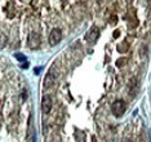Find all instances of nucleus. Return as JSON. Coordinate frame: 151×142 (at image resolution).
Returning <instances> with one entry per match:
<instances>
[{
  "label": "nucleus",
  "instance_id": "nucleus-1",
  "mask_svg": "<svg viewBox=\"0 0 151 142\" xmlns=\"http://www.w3.org/2000/svg\"><path fill=\"white\" fill-rule=\"evenodd\" d=\"M125 110H127V105H125V102L123 101V99H118V101H115L114 103L111 105V111L112 114H114L115 116H122L123 114L125 112Z\"/></svg>",
  "mask_w": 151,
  "mask_h": 142
},
{
  "label": "nucleus",
  "instance_id": "nucleus-12",
  "mask_svg": "<svg viewBox=\"0 0 151 142\" xmlns=\"http://www.w3.org/2000/svg\"><path fill=\"white\" fill-rule=\"evenodd\" d=\"M17 58H18V60H25V57H23L22 54H17Z\"/></svg>",
  "mask_w": 151,
  "mask_h": 142
},
{
  "label": "nucleus",
  "instance_id": "nucleus-13",
  "mask_svg": "<svg viewBox=\"0 0 151 142\" xmlns=\"http://www.w3.org/2000/svg\"><path fill=\"white\" fill-rule=\"evenodd\" d=\"M125 1H127V3H128V4H130V3H132V1H133V0H125Z\"/></svg>",
  "mask_w": 151,
  "mask_h": 142
},
{
  "label": "nucleus",
  "instance_id": "nucleus-9",
  "mask_svg": "<svg viewBox=\"0 0 151 142\" xmlns=\"http://www.w3.org/2000/svg\"><path fill=\"white\" fill-rule=\"evenodd\" d=\"M75 138H76L78 142H85V136L81 130H76L75 132Z\"/></svg>",
  "mask_w": 151,
  "mask_h": 142
},
{
  "label": "nucleus",
  "instance_id": "nucleus-7",
  "mask_svg": "<svg viewBox=\"0 0 151 142\" xmlns=\"http://www.w3.org/2000/svg\"><path fill=\"white\" fill-rule=\"evenodd\" d=\"M137 88H138V81H137V79L136 78H130L129 81H128V91H129L130 94L134 96L136 92H137Z\"/></svg>",
  "mask_w": 151,
  "mask_h": 142
},
{
  "label": "nucleus",
  "instance_id": "nucleus-11",
  "mask_svg": "<svg viewBox=\"0 0 151 142\" xmlns=\"http://www.w3.org/2000/svg\"><path fill=\"white\" fill-rule=\"evenodd\" d=\"M120 35V31L119 30H116V31H114V37H118Z\"/></svg>",
  "mask_w": 151,
  "mask_h": 142
},
{
  "label": "nucleus",
  "instance_id": "nucleus-2",
  "mask_svg": "<svg viewBox=\"0 0 151 142\" xmlns=\"http://www.w3.org/2000/svg\"><path fill=\"white\" fill-rule=\"evenodd\" d=\"M57 78H58V72H57V70L54 71V67H53V68H50V70L48 71V74L45 75V78H44V81H43L44 88H50V86H52L54 83H56Z\"/></svg>",
  "mask_w": 151,
  "mask_h": 142
},
{
  "label": "nucleus",
  "instance_id": "nucleus-3",
  "mask_svg": "<svg viewBox=\"0 0 151 142\" xmlns=\"http://www.w3.org/2000/svg\"><path fill=\"white\" fill-rule=\"evenodd\" d=\"M27 45L30 49H36L40 45V35L37 32H30L27 37Z\"/></svg>",
  "mask_w": 151,
  "mask_h": 142
},
{
  "label": "nucleus",
  "instance_id": "nucleus-8",
  "mask_svg": "<svg viewBox=\"0 0 151 142\" xmlns=\"http://www.w3.org/2000/svg\"><path fill=\"white\" fill-rule=\"evenodd\" d=\"M6 41H8V37H6L5 34L0 32V49H3L6 45Z\"/></svg>",
  "mask_w": 151,
  "mask_h": 142
},
{
  "label": "nucleus",
  "instance_id": "nucleus-14",
  "mask_svg": "<svg viewBox=\"0 0 151 142\" xmlns=\"http://www.w3.org/2000/svg\"><path fill=\"white\" fill-rule=\"evenodd\" d=\"M128 142H132V141H128Z\"/></svg>",
  "mask_w": 151,
  "mask_h": 142
},
{
  "label": "nucleus",
  "instance_id": "nucleus-5",
  "mask_svg": "<svg viewBox=\"0 0 151 142\" xmlns=\"http://www.w3.org/2000/svg\"><path fill=\"white\" fill-rule=\"evenodd\" d=\"M62 40V31L60 29H53L49 34V43L50 45H57Z\"/></svg>",
  "mask_w": 151,
  "mask_h": 142
},
{
  "label": "nucleus",
  "instance_id": "nucleus-4",
  "mask_svg": "<svg viewBox=\"0 0 151 142\" xmlns=\"http://www.w3.org/2000/svg\"><path fill=\"white\" fill-rule=\"evenodd\" d=\"M98 36H99V29L97 26H93L89 29V31L87 34H85V40H87L89 44H94L96 41H97Z\"/></svg>",
  "mask_w": 151,
  "mask_h": 142
},
{
  "label": "nucleus",
  "instance_id": "nucleus-6",
  "mask_svg": "<svg viewBox=\"0 0 151 142\" xmlns=\"http://www.w3.org/2000/svg\"><path fill=\"white\" fill-rule=\"evenodd\" d=\"M52 106H53V101L50 98V96H44L43 99H42V111L43 114H49L50 110H52Z\"/></svg>",
  "mask_w": 151,
  "mask_h": 142
},
{
  "label": "nucleus",
  "instance_id": "nucleus-10",
  "mask_svg": "<svg viewBox=\"0 0 151 142\" xmlns=\"http://www.w3.org/2000/svg\"><path fill=\"white\" fill-rule=\"evenodd\" d=\"M127 61H128V60H127L125 57L119 58V60L116 61V66H118V67H123V66H124V65H125V62H127Z\"/></svg>",
  "mask_w": 151,
  "mask_h": 142
}]
</instances>
